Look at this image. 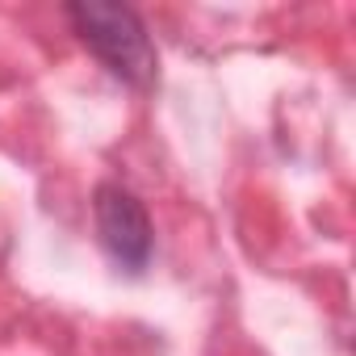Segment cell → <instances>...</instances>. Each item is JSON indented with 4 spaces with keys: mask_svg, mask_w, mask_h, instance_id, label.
<instances>
[{
    "mask_svg": "<svg viewBox=\"0 0 356 356\" xmlns=\"http://www.w3.org/2000/svg\"><path fill=\"white\" fill-rule=\"evenodd\" d=\"M67 22L76 26L80 42L126 84L147 88L155 80V47L143 26V17L130 5H113V0H76L63 9Z\"/></svg>",
    "mask_w": 356,
    "mask_h": 356,
    "instance_id": "6da1fadb",
    "label": "cell"
},
{
    "mask_svg": "<svg viewBox=\"0 0 356 356\" xmlns=\"http://www.w3.org/2000/svg\"><path fill=\"white\" fill-rule=\"evenodd\" d=\"M92 218H97V235H101V248L109 252V260L126 273H143L151 260V248H155L151 218H147L143 202L122 185H101L92 193Z\"/></svg>",
    "mask_w": 356,
    "mask_h": 356,
    "instance_id": "7a4b0ae2",
    "label": "cell"
}]
</instances>
